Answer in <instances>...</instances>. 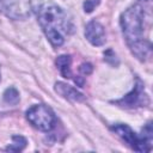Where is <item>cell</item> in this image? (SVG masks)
I'll return each instance as SVG.
<instances>
[{
    "label": "cell",
    "instance_id": "cell-1",
    "mask_svg": "<svg viewBox=\"0 0 153 153\" xmlns=\"http://www.w3.org/2000/svg\"><path fill=\"white\" fill-rule=\"evenodd\" d=\"M143 18L145 12L140 5L129 7L121 17L123 36L133 54L140 60H145L151 54V44L143 38Z\"/></svg>",
    "mask_w": 153,
    "mask_h": 153
},
{
    "label": "cell",
    "instance_id": "cell-2",
    "mask_svg": "<svg viewBox=\"0 0 153 153\" xmlns=\"http://www.w3.org/2000/svg\"><path fill=\"white\" fill-rule=\"evenodd\" d=\"M37 17L41 27L54 47L62 45L66 37L73 31V24L67 13L55 5L41 6Z\"/></svg>",
    "mask_w": 153,
    "mask_h": 153
},
{
    "label": "cell",
    "instance_id": "cell-3",
    "mask_svg": "<svg viewBox=\"0 0 153 153\" xmlns=\"http://www.w3.org/2000/svg\"><path fill=\"white\" fill-rule=\"evenodd\" d=\"M120 137H122L133 149L137 152H148L152 148V128L151 123L146 126V128L142 130L141 135H137L134 133L128 126L126 124H115L111 128Z\"/></svg>",
    "mask_w": 153,
    "mask_h": 153
},
{
    "label": "cell",
    "instance_id": "cell-4",
    "mask_svg": "<svg viewBox=\"0 0 153 153\" xmlns=\"http://www.w3.org/2000/svg\"><path fill=\"white\" fill-rule=\"evenodd\" d=\"M27 121L38 130L49 131L55 124V115L50 108L43 104L33 105L26 111Z\"/></svg>",
    "mask_w": 153,
    "mask_h": 153
},
{
    "label": "cell",
    "instance_id": "cell-5",
    "mask_svg": "<svg viewBox=\"0 0 153 153\" xmlns=\"http://www.w3.org/2000/svg\"><path fill=\"white\" fill-rule=\"evenodd\" d=\"M117 105L122 106V108H129V109H133V108H137V106H145L149 103V99H148V96L146 94L145 92V88H143V84L137 79L136 80V84L133 88L131 92H129L127 96H124L122 99L120 100H116L115 102Z\"/></svg>",
    "mask_w": 153,
    "mask_h": 153
},
{
    "label": "cell",
    "instance_id": "cell-6",
    "mask_svg": "<svg viewBox=\"0 0 153 153\" xmlns=\"http://www.w3.org/2000/svg\"><path fill=\"white\" fill-rule=\"evenodd\" d=\"M0 12L13 19H24L30 14L26 0H0Z\"/></svg>",
    "mask_w": 153,
    "mask_h": 153
},
{
    "label": "cell",
    "instance_id": "cell-7",
    "mask_svg": "<svg viewBox=\"0 0 153 153\" xmlns=\"http://www.w3.org/2000/svg\"><path fill=\"white\" fill-rule=\"evenodd\" d=\"M85 36L87 41L93 45H103L105 43V31L102 24L96 20L90 22L85 29Z\"/></svg>",
    "mask_w": 153,
    "mask_h": 153
},
{
    "label": "cell",
    "instance_id": "cell-8",
    "mask_svg": "<svg viewBox=\"0 0 153 153\" xmlns=\"http://www.w3.org/2000/svg\"><path fill=\"white\" fill-rule=\"evenodd\" d=\"M55 90L57 93H60L62 97L71 99V100H82L84 97L81 93H79L75 88H73L69 85H66L63 82H57L55 85Z\"/></svg>",
    "mask_w": 153,
    "mask_h": 153
},
{
    "label": "cell",
    "instance_id": "cell-9",
    "mask_svg": "<svg viewBox=\"0 0 153 153\" xmlns=\"http://www.w3.org/2000/svg\"><path fill=\"white\" fill-rule=\"evenodd\" d=\"M56 65H57V68L60 69L61 74L65 78H73V75L71 73V56H68V55L59 56L56 60Z\"/></svg>",
    "mask_w": 153,
    "mask_h": 153
},
{
    "label": "cell",
    "instance_id": "cell-10",
    "mask_svg": "<svg viewBox=\"0 0 153 153\" xmlns=\"http://www.w3.org/2000/svg\"><path fill=\"white\" fill-rule=\"evenodd\" d=\"M26 146V140L20 136V135H14L13 136V142L12 145H10L6 151H14V152H18V151H22L24 147Z\"/></svg>",
    "mask_w": 153,
    "mask_h": 153
},
{
    "label": "cell",
    "instance_id": "cell-11",
    "mask_svg": "<svg viewBox=\"0 0 153 153\" xmlns=\"http://www.w3.org/2000/svg\"><path fill=\"white\" fill-rule=\"evenodd\" d=\"M4 99H5L6 103L14 105V104H17V103L19 102V93H18V91H17L16 88L10 87V88H7V90L5 91V93H4Z\"/></svg>",
    "mask_w": 153,
    "mask_h": 153
},
{
    "label": "cell",
    "instance_id": "cell-12",
    "mask_svg": "<svg viewBox=\"0 0 153 153\" xmlns=\"http://www.w3.org/2000/svg\"><path fill=\"white\" fill-rule=\"evenodd\" d=\"M98 4H99V0H86V1L84 2L85 12H91Z\"/></svg>",
    "mask_w": 153,
    "mask_h": 153
},
{
    "label": "cell",
    "instance_id": "cell-13",
    "mask_svg": "<svg viewBox=\"0 0 153 153\" xmlns=\"http://www.w3.org/2000/svg\"><path fill=\"white\" fill-rule=\"evenodd\" d=\"M80 71H81L84 74H90V73H91V71H92V67H91V65H90V63H84V65H81Z\"/></svg>",
    "mask_w": 153,
    "mask_h": 153
}]
</instances>
